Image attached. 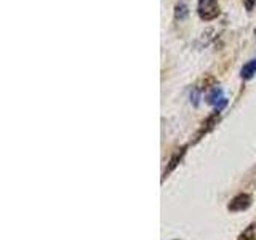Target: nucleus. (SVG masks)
Returning <instances> with one entry per match:
<instances>
[{"label":"nucleus","mask_w":256,"mask_h":240,"mask_svg":"<svg viewBox=\"0 0 256 240\" xmlns=\"http://www.w3.org/2000/svg\"><path fill=\"white\" fill-rule=\"evenodd\" d=\"M254 4H256V0H245V8L248 12H252L253 10V6H254Z\"/></svg>","instance_id":"obj_7"},{"label":"nucleus","mask_w":256,"mask_h":240,"mask_svg":"<svg viewBox=\"0 0 256 240\" xmlns=\"http://www.w3.org/2000/svg\"><path fill=\"white\" fill-rule=\"evenodd\" d=\"M254 74H256V60L248 61L242 68V70H240V76H242V78H245V80H250Z\"/></svg>","instance_id":"obj_4"},{"label":"nucleus","mask_w":256,"mask_h":240,"mask_svg":"<svg viewBox=\"0 0 256 240\" xmlns=\"http://www.w3.org/2000/svg\"><path fill=\"white\" fill-rule=\"evenodd\" d=\"M252 205V197L248 194H238L230 200V204L228 205L229 212H242L246 210Z\"/></svg>","instance_id":"obj_3"},{"label":"nucleus","mask_w":256,"mask_h":240,"mask_svg":"<svg viewBox=\"0 0 256 240\" xmlns=\"http://www.w3.org/2000/svg\"><path fill=\"white\" fill-rule=\"evenodd\" d=\"M184 150H186V149H184V148H182V149H181L180 152H176V154L173 156V158L170 160V165H168V168H166V172H165V176H166L168 173H170V172L173 170V168H174L176 165H178V164H180V160H181V157L184 156Z\"/></svg>","instance_id":"obj_5"},{"label":"nucleus","mask_w":256,"mask_h":240,"mask_svg":"<svg viewBox=\"0 0 256 240\" xmlns=\"http://www.w3.org/2000/svg\"><path fill=\"white\" fill-rule=\"evenodd\" d=\"M197 12L204 21H212L214 18H218V14H220L218 0H198Z\"/></svg>","instance_id":"obj_1"},{"label":"nucleus","mask_w":256,"mask_h":240,"mask_svg":"<svg viewBox=\"0 0 256 240\" xmlns=\"http://www.w3.org/2000/svg\"><path fill=\"white\" fill-rule=\"evenodd\" d=\"M188 16V6L184 4L176 5V18L178 20H184Z\"/></svg>","instance_id":"obj_6"},{"label":"nucleus","mask_w":256,"mask_h":240,"mask_svg":"<svg viewBox=\"0 0 256 240\" xmlns=\"http://www.w3.org/2000/svg\"><path fill=\"white\" fill-rule=\"evenodd\" d=\"M206 102L208 104H212V106L216 108V112H220L224 106L228 104V100L224 98V94H222V90L218 86H214L213 90L206 94Z\"/></svg>","instance_id":"obj_2"}]
</instances>
